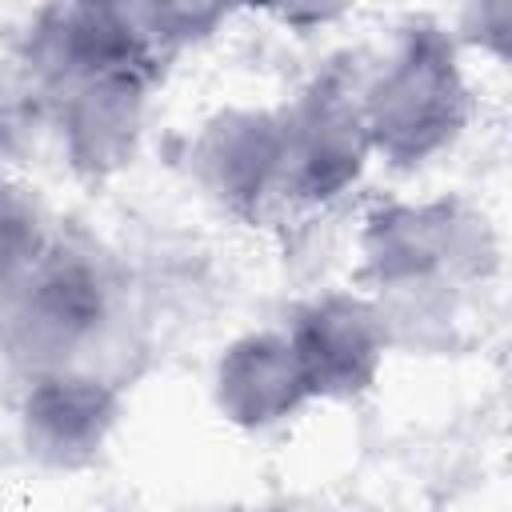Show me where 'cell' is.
<instances>
[{
  "label": "cell",
  "mask_w": 512,
  "mask_h": 512,
  "mask_svg": "<svg viewBox=\"0 0 512 512\" xmlns=\"http://www.w3.org/2000/svg\"><path fill=\"white\" fill-rule=\"evenodd\" d=\"M460 120L464 84L456 76L452 48L436 28H412L400 60L368 96V140H376L400 164H412L452 140Z\"/></svg>",
  "instance_id": "cell-1"
},
{
  "label": "cell",
  "mask_w": 512,
  "mask_h": 512,
  "mask_svg": "<svg viewBox=\"0 0 512 512\" xmlns=\"http://www.w3.org/2000/svg\"><path fill=\"white\" fill-rule=\"evenodd\" d=\"M108 284L100 268L80 252H48L28 272L20 308L12 316V344L24 360L56 364L76 352L80 340L104 320Z\"/></svg>",
  "instance_id": "cell-2"
},
{
  "label": "cell",
  "mask_w": 512,
  "mask_h": 512,
  "mask_svg": "<svg viewBox=\"0 0 512 512\" xmlns=\"http://www.w3.org/2000/svg\"><path fill=\"white\" fill-rule=\"evenodd\" d=\"M364 148V112L348 100V84L340 76H324L284 124V184L308 200H324L360 172Z\"/></svg>",
  "instance_id": "cell-3"
},
{
  "label": "cell",
  "mask_w": 512,
  "mask_h": 512,
  "mask_svg": "<svg viewBox=\"0 0 512 512\" xmlns=\"http://www.w3.org/2000/svg\"><path fill=\"white\" fill-rule=\"evenodd\" d=\"M288 348L308 396H356L380 368L384 324L368 304L352 296H328L300 312Z\"/></svg>",
  "instance_id": "cell-4"
},
{
  "label": "cell",
  "mask_w": 512,
  "mask_h": 512,
  "mask_svg": "<svg viewBox=\"0 0 512 512\" xmlns=\"http://www.w3.org/2000/svg\"><path fill=\"white\" fill-rule=\"evenodd\" d=\"M112 392L84 376H44L24 400V436L28 448L48 464H84L108 424H112Z\"/></svg>",
  "instance_id": "cell-5"
},
{
  "label": "cell",
  "mask_w": 512,
  "mask_h": 512,
  "mask_svg": "<svg viewBox=\"0 0 512 512\" xmlns=\"http://www.w3.org/2000/svg\"><path fill=\"white\" fill-rule=\"evenodd\" d=\"M304 380L288 340L252 336L220 364V404L244 424H268L304 400Z\"/></svg>",
  "instance_id": "cell-6"
},
{
  "label": "cell",
  "mask_w": 512,
  "mask_h": 512,
  "mask_svg": "<svg viewBox=\"0 0 512 512\" xmlns=\"http://www.w3.org/2000/svg\"><path fill=\"white\" fill-rule=\"evenodd\" d=\"M204 160L224 200H256L284 168V128L268 116H224L204 136Z\"/></svg>",
  "instance_id": "cell-7"
},
{
  "label": "cell",
  "mask_w": 512,
  "mask_h": 512,
  "mask_svg": "<svg viewBox=\"0 0 512 512\" xmlns=\"http://www.w3.org/2000/svg\"><path fill=\"white\" fill-rule=\"evenodd\" d=\"M44 256L40 220L28 200H20L12 188H0V284H12L28 276Z\"/></svg>",
  "instance_id": "cell-8"
}]
</instances>
